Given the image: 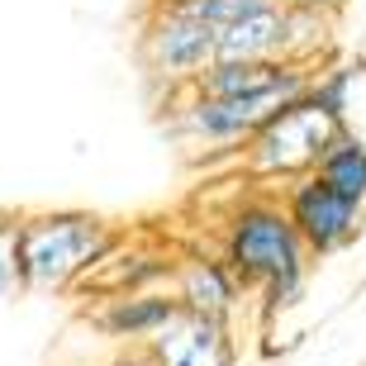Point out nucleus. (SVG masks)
Segmentation results:
<instances>
[{"mask_svg":"<svg viewBox=\"0 0 366 366\" xmlns=\"http://www.w3.org/2000/svg\"><path fill=\"white\" fill-rule=\"evenodd\" d=\"M310 177H319L333 195H342V200L366 204V138H357L352 129H347V134L319 157V167H314Z\"/></svg>","mask_w":366,"mask_h":366,"instance_id":"11","label":"nucleus"},{"mask_svg":"<svg viewBox=\"0 0 366 366\" xmlns=\"http://www.w3.org/2000/svg\"><path fill=\"white\" fill-rule=\"evenodd\" d=\"M347 134V124L333 119L328 109H319L310 95H300L290 105H281L257 134L243 143V172L252 181H300L310 177L319 157H324L338 138Z\"/></svg>","mask_w":366,"mask_h":366,"instance_id":"3","label":"nucleus"},{"mask_svg":"<svg viewBox=\"0 0 366 366\" xmlns=\"http://www.w3.org/2000/svg\"><path fill=\"white\" fill-rule=\"evenodd\" d=\"M281 209L290 219L295 238L305 243L310 257H333L342 247H352L366 229V204H352L333 195L319 177H300L285 186L281 195Z\"/></svg>","mask_w":366,"mask_h":366,"instance_id":"4","label":"nucleus"},{"mask_svg":"<svg viewBox=\"0 0 366 366\" xmlns=\"http://www.w3.org/2000/svg\"><path fill=\"white\" fill-rule=\"evenodd\" d=\"M172 300L181 305V314L224 324L229 310L238 305V281L219 257H181L172 272Z\"/></svg>","mask_w":366,"mask_h":366,"instance_id":"8","label":"nucleus"},{"mask_svg":"<svg viewBox=\"0 0 366 366\" xmlns=\"http://www.w3.org/2000/svg\"><path fill=\"white\" fill-rule=\"evenodd\" d=\"M281 10H305V14H328V19H338L347 10V0H276Z\"/></svg>","mask_w":366,"mask_h":366,"instance_id":"15","label":"nucleus"},{"mask_svg":"<svg viewBox=\"0 0 366 366\" xmlns=\"http://www.w3.org/2000/svg\"><path fill=\"white\" fill-rule=\"evenodd\" d=\"M181 319V305L172 290H138V295H109L91 310V328L119 342H152L157 333Z\"/></svg>","mask_w":366,"mask_h":366,"instance_id":"7","label":"nucleus"},{"mask_svg":"<svg viewBox=\"0 0 366 366\" xmlns=\"http://www.w3.org/2000/svg\"><path fill=\"white\" fill-rule=\"evenodd\" d=\"M214 62H285V10L272 0L267 10L219 29Z\"/></svg>","mask_w":366,"mask_h":366,"instance_id":"10","label":"nucleus"},{"mask_svg":"<svg viewBox=\"0 0 366 366\" xmlns=\"http://www.w3.org/2000/svg\"><path fill=\"white\" fill-rule=\"evenodd\" d=\"M152 352L162 357V366H233L229 328L219 319H195V314H181L167 333H157Z\"/></svg>","mask_w":366,"mask_h":366,"instance_id":"9","label":"nucleus"},{"mask_svg":"<svg viewBox=\"0 0 366 366\" xmlns=\"http://www.w3.org/2000/svg\"><path fill=\"white\" fill-rule=\"evenodd\" d=\"M152 5H167V0H148V10H152Z\"/></svg>","mask_w":366,"mask_h":366,"instance_id":"17","label":"nucleus"},{"mask_svg":"<svg viewBox=\"0 0 366 366\" xmlns=\"http://www.w3.org/2000/svg\"><path fill=\"white\" fill-rule=\"evenodd\" d=\"M138 57L157 81L190 86L204 67H214V29L167 10H152L143 34H138Z\"/></svg>","mask_w":366,"mask_h":366,"instance_id":"5","label":"nucleus"},{"mask_svg":"<svg viewBox=\"0 0 366 366\" xmlns=\"http://www.w3.org/2000/svg\"><path fill=\"white\" fill-rule=\"evenodd\" d=\"M119 243L109 219L91 209H39L19 214L14 233V262H19V290H71Z\"/></svg>","mask_w":366,"mask_h":366,"instance_id":"1","label":"nucleus"},{"mask_svg":"<svg viewBox=\"0 0 366 366\" xmlns=\"http://www.w3.org/2000/svg\"><path fill=\"white\" fill-rule=\"evenodd\" d=\"M114 366H162V357L152 352V342H129V352H119Z\"/></svg>","mask_w":366,"mask_h":366,"instance_id":"16","label":"nucleus"},{"mask_svg":"<svg viewBox=\"0 0 366 366\" xmlns=\"http://www.w3.org/2000/svg\"><path fill=\"white\" fill-rule=\"evenodd\" d=\"M352 81H357V67L352 62H333V67H324V71H314L310 76V100L319 109H328L333 119H342L347 124V100H352Z\"/></svg>","mask_w":366,"mask_h":366,"instance_id":"13","label":"nucleus"},{"mask_svg":"<svg viewBox=\"0 0 366 366\" xmlns=\"http://www.w3.org/2000/svg\"><path fill=\"white\" fill-rule=\"evenodd\" d=\"M281 105H290V100H276V95H262V100H209V95L186 91V100L172 105V114H177L181 134L214 143V148H233V143H247Z\"/></svg>","mask_w":366,"mask_h":366,"instance_id":"6","label":"nucleus"},{"mask_svg":"<svg viewBox=\"0 0 366 366\" xmlns=\"http://www.w3.org/2000/svg\"><path fill=\"white\" fill-rule=\"evenodd\" d=\"M224 267L233 272L238 285H285V281H310V252L295 238L281 200H257L238 204L224 224Z\"/></svg>","mask_w":366,"mask_h":366,"instance_id":"2","label":"nucleus"},{"mask_svg":"<svg viewBox=\"0 0 366 366\" xmlns=\"http://www.w3.org/2000/svg\"><path fill=\"white\" fill-rule=\"evenodd\" d=\"M14 233H19V214H0V300L19 290V262H14Z\"/></svg>","mask_w":366,"mask_h":366,"instance_id":"14","label":"nucleus"},{"mask_svg":"<svg viewBox=\"0 0 366 366\" xmlns=\"http://www.w3.org/2000/svg\"><path fill=\"white\" fill-rule=\"evenodd\" d=\"M272 0H167V5H152V10H167V14H181V19H195V24L204 29H229L238 24V19H247V14L267 10Z\"/></svg>","mask_w":366,"mask_h":366,"instance_id":"12","label":"nucleus"}]
</instances>
